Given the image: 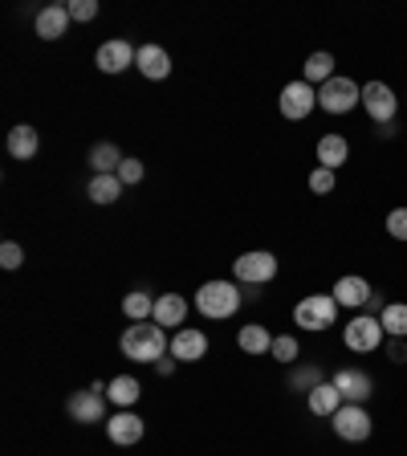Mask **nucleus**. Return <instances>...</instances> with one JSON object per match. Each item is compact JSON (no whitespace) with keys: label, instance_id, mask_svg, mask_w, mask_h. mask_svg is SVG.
<instances>
[{"label":"nucleus","instance_id":"32","mask_svg":"<svg viewBox=\"0 0 407 456\" xmlns=\"http://www.w3.org/2000/svg\"><path fill=\"white\" fill-rule=\"evenodd\" d=\"M383 228H387V237H395L407 245V208H391L387 220H383Z\"/></svg>","mask_w":407,"mask_h":456},{"label":"nucleus","instance_id":"16","mask_svg":"<svg viewBox=\"0 0 407 456\" xmlns=\"http://www.w3.org/2000/svg\"><path fill=\"white\" fill-rule=\"evenodd\" d=\"M33 28H37L41 41H61L69 28V9L66 4H45V9L37 12V20H33Z\"/></svg>","mask_w":407,"mask_h":456},{"label":"nucleus","instance_id":"11","mask_svg":"<svg viewBox=\"0 0 407 456\" xmlns=\"http://www.w3.org/2000/svg\"><path fill=\"white\" fill-rule=\"evenodd\" d=\"M334 302H338V310H359L362 314V305L370 302V294H375V285L367 281V277H359V273H346V277H338L334 281Z\"/></svg>","mask_w":407,"mask_h":456},{"label":"nucleus","instance_id":"5","mask_svg":"<svg viewBox=\"0 0 407 456\" xmlns=\"http://www.w3.org/2000/svg\"><path fill=\"white\" fill-rule=\"evenodd\" d=\"M354 106H362V86L346 74H334L326 86H318V110L326 114H351Z\"/></svg>","mask_w":407,"mask_h":456},{"label":"nucleus","instance_id":"20","mask_svg":"<svg viewBox=\"0 0 407 456\" xmlns=\"http://www.w3.org/2000/svg\"><path fill=\"white\" fill-rule=\"evenodd\" d=\"M155 322L167 330V326H183L188 322V302H183V294H159L155 297Z\"/></svg>","mask_w":407,"mask_h":456},{"label":"nucleus","instance_id":"29","mask_svg":"<svg viewBox=\"0 0 407 456\" xmlns=\"http://www.w3.org/2000/svg\"><path fill=\"white\" fill-rule=\"evenodd\" d=\"M273 354L277 362H285V367H294L297 354H302V342H297V334H273Z\"/></svg>","mask_w":407,"mask_h":456},{"label":"nucleus","instance_id":"33","mask_svg":"<svg viewBox=\"0 0 407 456\" xmlns=\"http://www.w3.org/2000/svg\"><path fill=\"white\" fill-rule=\"evenodd\" d=\"M0 265H4V269H20V265H25V248H20L17 240H4V245H0Z\"/></svg>","mask_w":407,"mask_h":456},{"label":"nucleus","instance_id":"15","mask_svg":"<svg viewBox=\"0 0 407 456\" xmlns=\"http://www.w3.org/2000/svg\"><path fill=\"white\" fill-rule=\"evenodd\" d=\"M208 354V334L196 330V326H180V330L171 334V359L180 362H199Z\"/></svg>","mask_w":407,"mask_h":456},{"label":"nucleus","instance_id":"23","mask_svg":"<svg viewBox=\"0 0 407 456\" xmlns=\"http://www.w3.org/2000/svg\"><path fill=\"white\" fill-rule=\"evenodd\" d=\"M37 147H41V139H37V126L20 123V126H12V131H9V155H12V159H17V163L33 159V155H37Z\"/></svg>","mask_w":407,"mask_h":456},{"label":"nucleus","instance_id":"37","mask_svg":"<svg viewBox=\"0 0 407 456\" xmlns=\"http://www.w3.org/2000/svg\"><path fill=\"white\" fill-rule=\"evenodd\" d=\"M383 310H387V302H383V294H370V302L362 305V314H375V318H379Z\"/></svg>","mask_w":407,"mask_h":456},{"label":"nucleus","instance_id":"18","mask_svg":"<svg viewBox=\"0 0 407 456\" xmlns=\"http://www.w3.org/2000/svg\"><path fill=\"white\" fill-rule=\"evenodd\" d=\"M134 66H139V74L147 77V82H163V77L171 74V57H167V49L163 45H139Z\"/></svg>","mask_w":407,"mask_h":456},{"label":"nucleus","instance_id":"1","mask_svg":"<svg viewBox=\"0 0 407 456\" xmlns=\"http://www.w3.org/2000/svg\"><path fill=\"white\" fill-rule=\"evenodd\" d=\"M118 346H123V354L131 362H159L163 354L171 351V338H167V330H163L155 318H147V322L126 326L123 338H118Z\"/></svg>","mask_w":407,"mask_h":456},{"label":"nucleus","instance_id":"13","mask_svg":"<svg viewBox=\"0 0 407 456\" xmlns=\"http://www.w3.org/2000/svg\"><path fill=\"white\" fill-rule=\"evenodd\" d=\"M134 57H139V49L131 45V41L114 37V41H102L94 53V66L102 69V74H123V69L134 66Z\"/></svg>","mask_w":407,"mask_h":456},{"label":"nucleus","instance_id":"3","mask_svg":"<svg viewBox=\"0 0 407 456\" xmlns=\"http://www.w3.org/2000/svg\"><path fill=\"white\" fill-rule=\"evenodd\" d=\"M294 322L310 334H322L330 326H338V302H334V294H305L294 305Z\"/></svg>","mask_w":407,"mask_h":456},{"label":"nucleus","instance_id":"30","mask_svg":"<svg viewBox=\"0 0 407 456\" xmlns=\"http://www.w3.org/2000/svg\"><path fill=\"white\" fill-rule=\"evenodd\" d=\"M318 383H326V379H322V367H318V362H310V367H297L294 375H289V391H302V395H310Z\"/></svg>","mask_w":407,"mask_h":456},{"label":"nucleus","instance_id":"9","mask_svg":"<svg viewBox=\"0 0 407 456\" xmlns=\"http://www.w3.org/2000/svg\"><path fill=\"white\" fill-rule=\"evenodd\" d=\"M106 403H110V399H106V383H90L85 391H74V395H69L66 411L74 424H102Z\"/></svg>","mask_w":407,"mask_h":456},{"label":"nucleus","instance_id":"19","mask_svg":"<svg viewBox=\"0 0 407 456\" xmlns=\"http://www.w3.org/2000/svg\"><path fill=\"white\" fill-rule=\"evenodd\" d=\"M342 403H346V399H342V391L334 387L330 379H326V383H318V387H313L310 395H305V408H310L318 419H330L334 411L342 408Z\"/></svg>","mask_w":407,"mask_h":456},{"label":"nucleus","instance_id":"4","mask_svg":"<svg viewBox=\"0 0 407 456\" xmlns=\"http://www.w3.org/2000/svg\"><path fill=\"white\" fill-rule=\"evenodd\" d=\"M383 342H387V334H383V322L375 314H354L351 322L342 326V346L354 354H375Z\"/></svg>","mask_w":407,"mask_h":456},{"label":"nucleus","instance_id":"22","mask_svg":"<svg viewBox=\"0 0 407 456\" xmlns=\"http://www.w3.org/2000/svg\"><path fill=\"white\" fill-rule=\"evenodd\" d=\"M237 346L245 354H269L273 351V334H269V326H261V322H248V326H240V334H237Z\"/></svg>","mask_w":407,"mask_h":456},{"label":"nucleus","instance_id":"2","mask_svg":"<svg viewBox=\"0 0 407 456\" xmlns=\"http://www.w3.org/2000/svg\"><path fill=\"white\" fill-rule=\"evenodd\" d=\"M240 302H245V294H240L237 281H204L196 289V310L204 318H232Z\"/></svg>","mask_w":407,"mask_h":456},{"label":"nucleus","instance_id":"27","mask_svg":"<svg viewBox=\"0 0 407 456\" xmlns=\"http://www.w3.org/2000/svg\"><path fill=\"white\" fill-rule=\"evenodd\" d=\"M379 322L387 338H407V302H387V310L379 314Z\"/></svg>","mask_w":407,"mask_h":456},{"label":"nucleus","instance_id":"25","mask_svg":"<svg viewBox=\"0 0 407 456\" xmlns=\"http://www.w3.org/2000/svg\"><path fill=\"white\" fill-rule=\"evenodd\" d=\"M330 77H334V53L318 49V53L305 57V66H302V82H310V86H326Z\"/></svg>","mask_w":407,"mask_h":456},{"label":"nucleus","instance_id":"35","mask_svg":"<svg viewBox=\"0 0 407 456\" xmlns=\"http://www.w3.org/2000/svg\"><path fill=\"white\" fill-rule=\"evenodd\" d=\"M69 20H94L98 17V0H69Z\"/></svg>","mask_w":407,"mask_h":456},{"label":"nucleus","instance_id":"12","mask_svg":"<svg viewBox=\"0 0 407 456\" xmlns=\"http://www.w3.org/2000/svg\"><path fill=\"white\" fill-rule=\"evenodd\" d=\"M330 383L342 391V399H346V403H367V399L375 395V379H370L367 370H359V367H342V370H334Z\"/></svg>","mask_w":407,"mask_h":456},{"label":"nucleus","instance_id":"17","mask_svg":"<svg viewBox=\"0 0 407 456\" xmlns=\"http://www.w3.org/2000/svg\"><path fill=\"white\" fill-rule=\"evenodd\" d=\"M318 167H330V171H338L342 163H351V142H346V134H338V131H330V134H322L318 139Z\"/></svg>","mask_w":407,"mask_h":456},{"label":"nucleus","instance_id":"28","mask_svg":"<svg viewBox=\"0 0 407 456\" xmlns=\"http://www.w3.org/2000/svg\"><path fill=\"white\" fill-rule=\"evenodd\" d=\"M123 314L131 318V322H147L155 314V294H147V289H134V294L123 297Z\"/></svg>","mask_w":407,"mask_h":456},{"label":"nucleus","instance_id":"36","mask_svg":"<svg viewBox=\"0 0 407 456\" xmlns=\"http://www.w3.org/2000/svg\"><path fill=\"white\" fill-rule=\"evenodd\" d=\"M383 346H387V359L395 362V367H403L407 362V338H387Z\"/></svg>","mask_w":407,"mask_h":456},{"label":"nucleus","instance_id":"8","mask_svg":"<svg viewBox=\"0 0 407 456\" xmlns=\"http://www.w3.org/2000/svg\"><path fill=\"white\" fill-rule=\"evenodd\" d=\"M277 110L289 118V123H302V118H310L313 110H318V86L310 82H285L281 94H277Z\"/></svg>","mask_w":407,"mask_h":456},{"label":"nucleus","instance_id":"7","mask_svg":"<svg viewBox=\"0 0 407 456\" xmlns=\"http://www.w3.org/2000/svg\"><path fill=\"white\" fill-rule=\"evenodd\" d=\"M232 277L240 285H248V289H256V285H265L277 277V256L269 248H248V253H240L232 261Z\"/></svg>","mask_w":407,"mask_h":456},{"label":"nucleus","instance_id":"24","mask_svg":"<svg viewBox=\"0 0 407 456\" xmlns=\"http://www.w3.org/2000/svg\"><path fill=\"white\" fill-rule=\"evenodd\" d=\"M126 155L114 147V142H94L90 147V171L94 175H118V167H123Z\"/></svg>","mask_w":407,"mask_h":456},{"label":"nucleus","instance_id":"38","mask_svg":"<svg viewBox=\"0 0 407 456\" xmlns=\"http://www.w3.org/2000/svg\"><path fill=\"white\" fill-rule=\"evenodd\" d=\"M175 362H180V359H159V362H155V370H159V375H175Z\"/></svg>","mask_w":407,"mask_h":456},{"label":"nucleus","instance_id":"6","mask_svg":"<svg viewBox=\"0 0 407 456\" xmlns=\"http://www.w3.org/2000/svg\"><path fill=\"white\" fill-rule=\"evenodd\" d=\"M330 428H334V436L346 440V444H362V440H370V432H375V419H370L367 403H342L330 416Z\"/></svg>","mask_w":407,"mask_h":456},{"label":"nucleus","instance_id":"26","mask_svg":"<svg viewBox=\"0 0 407 456\" xmlns=\"http://www.w3.org/2000/svg\"><path fill=\"white\" fill-rule=\"evenodd\" d=\"M126 183L118 180V175H94L90 180V188H85V196H90V204H114V200L123 196Z\"/></svg>","mask_w":407,"mask_h":456},{"label":"nucleus","instance_id":"31","mask_svg":"<svg viewBox=\"0 0 407 456\" xmlns=\"http://www.w3.org/2000/svg\"><path fill=\"white\" fill-rule=\"evenodd\" d=\"M334 188H338V171H330V167H313L310 171V191L313 196H330Z\"/></svg>","mask_w":407,"mask_h":456},{"label":"nucleus","instance_id":"21","mask_svg":"<svg viewBox=\"0 0 407 456\" xmlns=\"http://www.w3.org/2000/svg\"><path fill=\"white\" fill-rule=\"evenodd\" d=\"M139 395H142V387H139V379H134V375H114V379L106 383V399H110L118 411L134 408V403H139Z\"/></svg>","mask_w":407,"mask_h":456},{"label":"nucleus","instance_id":"34","mask_svg":"<svg viewBox=\"0 0 407 456\" xmlns=\"http://www.w3.org/2000/svg\"><path fill=\"white\" fill-rule=\"evenodd\" d=\"M142 175H147V171H142V159H134V155H126V159H123V167H118V180H123L126 188H131V183H142Z\"/></svg>","mask_w":407,"mask_h":456},{"label":"nucleus","instance_id":"10","mask_svg":"<svg viewBox=\"0 0 407 456\" xmlns=\"http://www.w3.org/2000/svg\"><path fill=\"white\" fill-rule=\"evenodd\" d=\"M362 110H367V118L375 126H391L399 114V98L395 90H391L387 82H367L362 86Z\"/></svg>","mask_w":407,"mask_h":456},{"label":"nucleus","instance_id":"14","mask_svg":"<svg viewBox=\"0 0 407 456\" xmlns=\"http://www.w3.org/2000/svg\"><path fill=\"white\" fill-rule=\"evenodd\" d=\"M142 432H147V424H142V416H134L131 408H126V411H114V416L106 419V436H110V444H118V448L139 444Z\"/></svg>","mask_w":407,"mask_h":456}]
</instances>
